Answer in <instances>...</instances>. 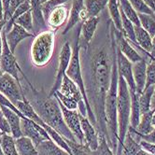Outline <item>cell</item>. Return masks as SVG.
Returning <instances> with one entry per match:
<instances>
[{"label":"cell","instance_id":"cell-15","mask_svg":"<svg viewBox=\"0 0 155 155\" xmlns=\"http://www.w3.org/2000/svg\"><path fill=\"white\" fill-rule=\"evenodd\" d=\"M99 21H100V18L99 17H90L87 18L81 24V29H80L81 49L86 50L89 47L96 33Z\"/></svg>","mask_w":155,"mask_h":155},{"label":"cell","instance_id":"cell-41","mask_svg":"<svg viewBox=\"0 0 155 155\" xmlns=\"http://www.w3.org/2000/svg\"><path fill=\"white\" fill-rule=\"evenodd\" d=\"M25 1H28V0H12V1H10V4H9V7H8V12H7V13L5 14V16H4L6 23H7V21H8L10 19H12V17L14 12L17 9V8H18L21 4H23L24 2H25Z\"/></svg>","mask_w":155,"mask_h":155},{"label":"cell","instance_id":"cell-33","mask_svg":"<svg viewBox=\"0 0 155 155\" xmlns=\"http://www.w3.org/2000/svg\"><path fill=\"white\" fill-rule=\"evenodd\" d=\"M0 143L5 155H19L15 147V139L12 135L4 134Z\"/></svg>","mask_w":155,"mask_h":155},{"label":"cell","instance_id":"cell-5","mask_svg":"<svg viewBox=\"0 0 155 155\" xmlns=\"http://www.w3.org/2000/svg\"><path fill=\"white\" fill-rule=\"evenodd\" d=\"M80 29H81V25L79 27V33H78V35H77L74 47L72 49V57H71L68 68L66 70L65 74L78 86V88H79L80 91L81 92L85 105H86L87 118L89 119L92 124L95 127L96 120H95L93 110L90 107L89 101H88L84 80H83V75H82V66H81V45H80Z\"/></svg>","mask_w":155,"mask_h":155},{"label":"cell","instance_id":"cell-32","mask_svg":"<svg viewBox=\"0 0 155 155\" xmlns=\"http://www.w3.org/2000/svg\"><path fill=\"white\" fill-rule=\"evenodd\" d=\"M138 18L140 21V25L145 29L152 38L155 35V15L139 13Z\"/></svg>","mask_w":155,"mask_h":155},{"label":"cell","instance_id":"cell-16","mask_svg":"<svg viewBox=\"0 0 155 155\" xmlns=\"http://www.w3.org/2000/svg\"><path fill=\"white\" fill-rule=\"evenodd\" d=\"M116 56H117V68H118L119 75L124 78V80L127 83L129 91L137 92L134 77H133V64L120 52V51L118 48H117Z\"/></svg>","mask_w":155,"mask_h":155},{"label":"cell","instance_id":"cell-23","mask_svg":"<svg viewBox=\"0 0 155 155\" xmlns=\"http://www.w3.org/2000/svg\"><path fill=\"white\" fill-rule=\"evenodd\" d=\"M153 114V110H150L149 112L143 113L140 116V120L139 124L137 126V128H132L129 127L128 131L133 132L137 136H141V135H148L150 132L154 130L152 124H151V117Z\"/></svg>","mask_w":155,"mask_h":155},{"label":"cell","instance_id":"cell-28","mask_svg":"<svg viewBox=\"0 0 155 155\" xmlns=\"http://www.w3.org/2000/svg\"><path fill=\"white\" fill-rule=\"evenodd\" d=\"M107 8H108V12L110 15V21H112V24L114 25L117 30L123 32L119 0H108Z\"/></svg>","mask_w":155,"mask_h":155},{"label":"cell","instance_id":"cell-4","mask_svg":"<svg viewBox=\"0 0 155 155\" xmlns=\"http://www.w3.org/2000/svg\"><path fill=\"white\" fill-rule=\"evenodd\" d=\"M119 74V73H118ZM117 113H118V146L115 155H121V150L124 138L130 127L131 117V95L127 83L124 78L119 75L118 78V99H117Z\"/></svg>","mask_w":155,"mask_h":155},{"label":"cell","instance_id":"cell-20","mask_svg":"<svg viewBox=\"0 0 155 155\" xmlns=\"http://www.w3.org/2000/svg\"><path fill=\"white\" fill-rule=\"evenodd\" d=\"M146 71L147 61L144 58L139 62L133 64V77L136 84V91L137 94H142L146 86Z\"/></svg>","mask_w":155,"mask_h":155},{"label":"cell","instance_id":"cell-13","mask_svg":"<svg viewBox=\"0 0 155 155\" xmlns=\"http://www.w3.org/2000/svg\"><path fill=\"white\" fill-rule=\"evenodd\" d=\"M114 36H115L117 48L132 64L139 62L142 59H144L142 55L135 49V46L133 45V43L125 38L123 32L117 30L115 26H114Z\"/></svg>","mask_w":155,"mask_h":155},{"label":"cell","instance_id":"cell-2","mask_svg":"<svg viewBox=\"0 0 155 155\" xmlns=\"http://www.w3.org/2000/svg\"><path fill=\"white\" fill-rule=\"evenodd\" d=\"M23 77L27 84L25 88L23 86L24 93L41 120L64 138L77 142L71 131L65 124L57 97L55 95H46L44 93L37 90L28 81L25 73Z\"/></svg>","mask_w":155,"mask_h":155},{"label":"cell","instance_id":"cell-17","mask_svg":"<svg viewBox=\"0 0 155 155\" xmlns=\"http://www.w3.org/2000/svg\"><path fill=\"white\" fill-rule=\"evenodd\" d=\"M81 129L83 132L85 145L90 150H95L99 145L98 132L96 128L92 124V123L87 118V116H82L80 114Z\"/></svg>","mask_w":155,"mask_h":155},{"label":"cell","instance_id":"cell-38","mask_svg":"<svg viewBox=\"0 0 155 155\" xmlns=\"http://www.w3.org/2000/svg\"><path fill=\"white\" fill-rule=\"evenodd\" d=\"M132 7L135 8L136 12L139 13H144V14H151L155 15L153 10L144 2V0H128Z\"/></svg>","mask_w":155,"mask_h":155},{"label":"cell","instance_id":"cell-27","mask_svg":"<svg viewBox=\"0 0 155 155\" xmlns=\"http://www.w3.org/2000/svg\"><path fill=\"white\" fill-rule=\"evenodd\" d=\"M130 92L131 95V117H130V127L137 128V126L139 124L140 120V107H139V101H138V95L137 92Z\"/></svg>","mask_w":155,"mask_h":155},{"label":"cell","instance_id":"cell-46","mask_svg":"<svg viewBox=\"0 0 155 155\" xmlns=\"http://www.w3.org/2000/svg\"><path fill=\"white\" fill-rule=\"evenodd\" d=\"M10 1H12V0H2L3 8H4V16H5V14H6L7 12H8V7H9V4H10Z\"/></svg>","mask_w":155,"mask_h":155},{"label":"cell","instance_id":"cell-22","mask_svg":"<svg viewBox=\"0 0 155 155\" xmlns=\"http://www.w3.org/2000/svg\"><path fill=\"white\" fill-rule=\"evenodd\" d=\"M135 38L136 43L133 45L137 47L140 51H142L143 53L150 54L151 50L152 38L142 26H135Z\"/></svg>","mask_w":155,"mask_h":155},{"label":"cell","instance_id":"cell-19","mask_svg":"<svg viewBox=\"0 0 155 155\" xmlns=\"http://www.w3.org/2000/svg\"><path fill=\"white\" fill-rule=\"evenodd\" d=\"M69 12L66 6L62 5L55 8L50 13L48 19L46 20L47 25L51 27V30L56 32L61 26H63L66 20H68Z\"/></svg>","mask_w":155,"mask_h":155},{"label":"cell","instance_id":"cell-48","mask_svg":"<svg viewBox=\"0 0 155 155\" xmlns=\"http://www.w3.org/2000/svg\"><path fill=\"white\" fill-rule=\"evenodd\" d=\"M2 31L3 29L0 28V57L2 54V50H3V39H2Z\"/></svg>","mask_w":155,"mask_h":155},{"label":"cell","instance_id":"cell-18","mask_svg":"<svg viewBox=\"0 0 155 155\" xmlns=\"http://www.w3.org/2000/svg\"><path fill=\"white\" fill-rule=\"evenodd\" d=\"M5 36H6V39H7L8 45L10 51L14 53L17 46L21 41L28 38H32L34 35H33L32 33H29L28 31H26L25 28L20 26L19 25H17L16 23H14L12 25V28L8 33H5Z\"/></svg>","mask_w":155,"mask_h":155},{"label":"cell","instance_id":"cell-50","mask_svg":"<svg viewBox=\"0 0 155 155\" xmlns=\"http://www.w3.org/2000/svg\"><path fill=\"white\" fill-rule=\"evenodd\" d=\"M151 124H152L153 128L155 129V111H153V114L151 117Z\"/></svg>","mask_w":155,"mask_h":155},{"label":"cell","instance_id":"cell-26","mask_svg":"<svg viewBox=\"0 0 155 155\" xmlns=\"http://www.w3.org/2000/svg\"><path fill=\"white\" fill-rule=\"evenodd\" d=\"M108 0H84V6L88 18L98 17L107 7Z\"/></svg>","mask_w":155,"mask_h":155},{"label":"cell","instance_id":"cell-21","mask_svg":"<svg viewBox=\"0 0 155 155\" xmlns=\"http://www.w3.org/2000/svg\"><path fill=\"white\" fill-rule=\"evenodd\" d=\"M0 107H1L2 112H3L4 116L6 117L8 123L10 126L12 136L13 137V138L17 139L19 137H24L23 134H21V117L16 112H14L13 110L8 108V107L0 105Z\"/></svg>","mask_w":155,"mask_h":155},{"label":"cell","instance_id":"cell-29","mask_svg":"<svg viewBox=\"0 0 155 155\" xmlns=\"http://www.w3.org/2000/svg\"><path fill=\"white\" fill-rule=\"evenodd\" d=\"M153 90H154V85L150 86L146 88V89L142 92V94L138 95L141 114L149 112L150 110H151V98L153 94Z\"/></svg>","mask_w":155,"mask_h":155},{"label":"cell","instance_id":"cell-24","mask_svg":"<svg viewBox=\"0 0 155 155\" xmlns=\"http://www.w3.org/2000/svg\"><path fill=\"white\" fill-rule=\"evenodd\" d=\"M38 155H70L51 139L44 140L37 147Z\"/></svg>","mask_w":155,"mask_h":155},{"label":"cell","instance_id":"cell-31","mask_svg":"<svg viewBox=\"0 0 155 155\" xmlns=\"http://www.w3.org/2000/svg\"><path fill=\"white\" fill-rule=\"evenodd\" d=\"M140 150H141V146L139 145V142L137 141L129 133H127L124 141L121 155H137Z\"/></svg>","mask_w":155,"mask_h":155},{"label":"cell","instance_id":"cell-56","mask_svg":"<svg viewBox=\"0 0 155 155\" xmlns=\"http://www.w3.org/2000/svg\"><path fill=\"white\" fill-rule=\"evenodd\" d=\"M46 1H48V0H40L41 4H42V3H44V2H46Z\"/></svg>","mask_w":155,"mask_h":155},{"label":"cell","instance_id":"cell-47","mask_svg":"<svg viewBox=\"0 0 155 155\" xmlns=\"http://www.w3.org/2000/svg\"><path fill=\"white\" fill-rule=\"evenodd\" d=\"M144 2H145L152 10L155 14V6H154V0H144Z\"/></svg>","mask_w":155,"mask_h":155},{"label":"cell","instance_id":"cell-25","mask_svg":"<svg viewBox=\"0 0 155 155\" xmlns=\"http://www.w3.org/2000/svg\"><path fill=\"white\" fill-rule=\"evenodd\" d=\"M15 147L19 155H38L37 147L32 140L26 137L15 139Z\"/></svg>","mask_w":155,"mask_h":155},{"label":"cell","instance_id":"cell-8","mask_svg":"<svg viewBox=\"0 0 155 155\" xmlns=\"http://www.w3.org/2000/svg\"><path fill=\"white\" fill-rule=\"evenodd\" d=\"M2 39H3V50H2L1 57H0V66H1V69L3 73H8L9 75H12L17 81L21 82L19 73L23 74L24 71L20 68V65L14 56V53L10 51L8 45L4 29L2 31Z\"/></svg>","mask_w":155,"mask_h":155},{"label":"cell","instance_id":"cell-30","mask_svg":"<svg viewBox=\"0 0 155 155\" xmlns=\"http://www.w3.org/2000/svg\"><path fill=\"white\" fill-rule=\"evenodd\" d=\"M119 5H120V9L134 24L135 26H141L138 18V13L132 7L128 0H119Z\"/></svg>","mask_w":155,"mask_h":155},{"label":"cell","instance_id":"cell-44","mask_svg":"<svg viewBox=\"0 0 155 155\" xmlns=\"http://www.w3.org/2000/svg\"><path fill=\"white\" fill-rule=\"evenodd\" d=\"M139 145L141 146V148L143 150H147L148 152H150L152 155H155V144L147 142L145 140H140L139 141Z\"/></svg>","mask_w":155,"mask_h":155},{"label":"cell","instance_id":"cell-35","mask_svg":"<svg viewBox=\"0 0 155 155\" xmlns=\"http://www.w3.org/2000/svg\"><path fill=\"white\" fill-rule=\"evenodd\" d=\"M14 23L19 25L23 28H25L29 33H32L34 35V23H33V16H32V10H28L27 12L20 16L18 19L14 21Z\"/></svg>","mask_w":155,"mask_h":155},{"label":"cell","instance_id":"cell-3","mask_svg":"<svg viewBox=\"0 0 155 155\" xmlns=\"http://www.w3.org/2000/svg\"><path fill=\"white\" fill-rule=\"evenodd\" d=\"M117 55V54H116ZM118 68L117 56L113 62V68L111 75L109 89L106 95L105 101V115L107 129V144L110 149L116 154L118 146V113H117V99H118Z\"/></svg>","mask_w":155,"mask_h":155},{"label":"cell","instance_id":"cell-52","mask_svg":"<svg viewBox=\"0 0 155 155\" xmlns=\"http://www.w3.org/2000/svg\"><path fill=\"white\" fill-rule=\"evenodd\" d=\"M0 155H5L4 154V151H3V149L1 147V143H0Z\"/></svg>","mask_w":155,"mask_h":155},{"label":"cell","instance_id":"cell-55","mask_svg":"<svg viewBox=\"0 0 155 155\" xmlns=\"http://www.w3.org/2000/svg\"><path fill=\"white\" fill-rule=\"evenodd\" d=\"M2 74H3V71H2V69H1V66H0V77L2 76Z\"/></svg>","mask_w":155,"mask_h":155},{"label":"cell","instance_id":"cell-45","mask_svg":"<svg viewBox=\"0 0 155 155\" xmlns=\"http://www.w3.org/2000/svg\"><path fill=\"white\" fill-rule=\"evenodd\" d=\"M149 59H154L155 60V35L152 37V42H151V50L149 54Z\"/></svg>","mask_w":155,"mask_h":155},{"label":"cell","instance_id":"cell-36","mask_svg":"<svg viewBox=\"0 0 155 155\" xmlns=\"http://www.w3.org/2000/svg\"><path fill=\"white\" fill-rule=\"evenodd\" d=\"M68 1V0H48V1L42 3L41 4V9H42V13H43L44 19H45V21L48 19L50 13L55 8L64 5Z\"/></svg>","mask_w":155,"mask_h":155},{"label":"cell","instance_id":"cell-34","mask_svg":"<svg viewBox=\"0 0 155 155\" xmlns=\"http://www.w3.org/2000/svg\"><path fill=\"white\" fill-rule=\"evenodd\" d=\"M98 137H99L98 148L95 150H90V153L92 155H115L113 150L110 149L109 145L107 144L105 135L101 134V133H98Z\"/></svg>","mask_w":155,"mask_h":155},{"label":"cell","instance_id":"cell-49","mask_svg":"<svg viewBox=\"0 0 155 155\" xmlns=\"http://www.w3.org/2000/svg\"><path fill=\"white\" fill-rule=\"evenodd\" d=\"M137 155H152V154H150V152H148L147 150H143V149L141 148V150L137 152Z\"/></svg>","mask_w":155,"mask_h":155},{"label":"cell","instance_id":"cell-14","mask_svg":"<svg viewBox=\"0 0 155 155\" xmlns=\"http://www.w3.org/2000/svg\"><path fill=\"white\" fill-rule=\"evenodd\" d=\"M87 18L88 16L84 6V0H73L68 20L63 31V35H66L73 29V27H75L78 24H81Z\"/></svg>","mask_w":155,"mask_h":155},{"label":"cell","instance_id":"cell-51","mask_svg":"<svg viewBox=\"0 0 155 155\" xmlns=\"http://www.w3.org/2000/svg\"><path fill=\"white\" fill-rule=\"evenodd\" d=\"M155 105V85H154V90H153V94H152V98H151V106Z\"/></svg>","mask_w":155,"mask_h":155},{"label":"cell","instance_id":"cell-53","mask_svg":"<svg viewBox=\"0 0 155 155\" xmlns=\"http://www.w3.org/2000/svg\"><path fill=\"white\" fill-rule=\"evenodd\" d=\"M3 132L1 131V130H0V141H1V139H2V137H3Z\"/></svg>","mask_w":155,"mask_h":155},{"label":"cell","instance_id":"cell-37","mask_svg":"<svg viewBox=\"0 0 155 155\" xmlns=\"http://www.w3.org/2000/svg\"><path fill=\"white\" fill-rule=\"evenodd\" d=\"M64 140L68 144V146L71 150V153H70L71 155H92L90 153V150L88 149L87 146L81 145L80 143L68 140L66 138H64Z\"/></svg>","mask_w":155,"mask_h":155},{"label":"cell","instance_id":"cell-10","mask_svg":"<svg viewBox=\"0 0 155 155\" xmlns=\"http://www.w3.org/2000/svg\"><path fill=\"white\" fill-rule=\"evenodd\" d=\"M21 130L23 136L30 138L36 147H38L44 140L51 139L47 131L41 125L36 124L35 121L29 120L26 117L21 118Z\"/></svg>","mask_w":155,"mask_h":155},{"label":"cell","instance_id":"cell-1","mask_svg":"<svg viewBox=\"0 0 155 155\" xmlns=\"http://www.w3.org/2000/svg\"><path fill=\"white\" fill-rule=\"evenodd\" d=\"M110 39L107 42L89 45L85 50V70L83 80L86 94L90 107L96 120L95 128L98 133L105 135L107 139V129L105 115L106 95L109 89L113 62L117 54L114 25L110 21Z\"/></svg>","mask_w":155,"mask_h":155},{"label":"cell","instance_id":"cell-57","mask_svg":"<svg viewBox=\"0 0 155 155\" xmlns=\"http://www.w3.org/2000/svg\"><path fill=\"white\" fill-rule=\"evenodd\" d=\"M154 6H155V0H154Z\"/></svg>","mask_w":155,"mask_h":155},{"label":"cell","instance_id":"cell-42","mask_svg":"<svg viewBox=\"0 0 155 155\" xmlns=\"http://www.w3.org/2000/svg\"><path fill=\"white\" fill-rule=\"evenodd\" d=\"M128 133L138 142L140 140H145L147 142L155 144V129L152 132H150V134H148V135H141V136H137L136 134H134V133L131 132V131H128Z\"/></svg>","mask_w":155,"mask_h":155},{"label":"cell","instance_id":"cell-12","mask_svg":"<svg viewBox=\"0 0 155 155\" xmlns=\"http://www.w3.org/2000/svg\"><path fill=\"white\" fill-rule=\"evenodd\" d=\"M58 91L64 96H68V97L73 99V100H75L76 102H78V104H79V107H78L79 113L82 116H87L86 105L84 102L82 94L80 91L79 88H78V86L69 79L68 76H66V74L64 77L62 84H61Z\"/></svg>","mask_w":155,"mask_h":155},{"label":"cell","instance_id":"cell-9","mask_svg":"<svg viewBox=\"0 0 155 155\" xmlns=\"http://www.w3.org/2000/svg\"><path fill=\"white\" fill-rule=\"evenodd\" d=\"M72 57V49L69 42H65L60 51L59 54V63H58V68H57V74L55 76L54 83L50 90V93L48 94L49 96H52L55 93H56L62 84L64 77L65 76L66 70L68 68V65L70 63Z\"/></svg>","mask_w":155,"mask_h":155},{"label":"cell","instance_id":"cell-6","mask_svg":"<svg viewBox=\"0 0 155 155\" xmlns=\"http://www.w3.org/2000/svg\"><path fill=\"white\" fill-rule=\"evenodd\" d=\"M55 32L52 30H44L35 37L30 49L32 64L43 68L49 64L54 51Z\"/></svg>","mask_w":155,"mask_h":155},{"label":"cell","instance_id":"cell-54","mask_svg":"<svg viewBox=\"0 0 155 155\" xmlns=\"http://www.w3.org/2000/svg\"><path fill=\"white\" fill-rule=\"evenodd\" d=\"M151 110H153V111H155V105H152V106H151Z\"/></svg>","mask_w":155,"mask_h":155},{"label":"cell","instance_id":"cell-43","mask_svg":"<svg viewBox=\"0 0 155 155\" xmlns=\"http://www.w3.org/2000/svg\"><path fill=\"white\" fill-rule=\"evenodd\" d=\"M0 130L3 132V134L7 135H12V130H10V126L8 123L6 117L4 116L1 107H0Z\"/></svg>","mask_w":155,"mask_h":155},{"label":"cell","instance_id":"cell-11","mask_svg":"<svg viewBox=\"0 0 155 155\" xmlns=\"http://www.w3.org/2000/svg\"><path fill=\"white\" fill-rule=\"evenodd\" d=\"M58 102H59V105H60V107L62 110L63 117H64V120L65 121V124L68 125V127L71 131V133L75 137L77 142L81 144V145H85V140H84L83 132L81 129L79 111H77V109L72 110V109L66 108L59 100H58Z\"/></svg>","mask_w":155,"mask_h":155},{"label":"cell","instance_id":"cell-39","mask_svg":"<svg viewBox=\"0 0 155 155\" xmlns=\"http://www.w3.org/2000/svg\"><path fill=\"white\" fill-rule=\"evenodd\" d=\"M152 85H155V60L149 59V63H147L145 89Z\"/></svg>","mask_w":155,"mask_h":155},{"label":"cell","instance_id":"cell-40","mask_svg":"<svg viewBox=\"0 0 155 155\" xmlns=\"http://www.w3.org/2000/svg\"><path fill=\"white\" fill-rule=\"evenodd\" d=\"M53 95L56 96L58 100H59L66 108L72 109V110L78 109V107H79V104H78V102H76L75 100H73V99H71V98H69V97H68V96H64V95L62 94L59 91H57Z\"/></svg>","mask_w":155,"mask_h":155},{"label":"cell","instance_id":"cell-7","mask_svg":"<svg viewBox=\"0 0 155 155\" xmlns=\"http://www.w3.org/2000/svg\"><path fill=\"white\" fill-rule=\"evenodd\" d=\"M0 93L4 94L14 106L25 97L21 83L8 73H3L0 77Z\"/></svg>","mask_w":155,"mask_h":155}]
</instances>
